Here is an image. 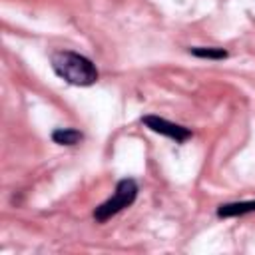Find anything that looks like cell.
I'll return each instance as SVG.
<instances>
[{
    "label": "cell",
    "instance_id": "cell-1",
    "mask_svg": "<svg viewBox=\"0 0 255 255\" xmlns=\"http://www.w3.org/2000/svg\"><path fill=\"white\" fill-rule=\"evenodd\" d=\"M52 70L72 86H92L98 82V70L94 62L70 50L52 54Z\"/></svg>",
    "mask_w": 255,
    "mask_h": 255
},
{
    "label": "cell",
    "instance_id": "cell-2",
    "mask_svg": "<svg viewBox=\"0 0 255 255\" xmlns=\"http://www.w3.org/2000/svg\"><path fill=\"white\" fill-rule=\"evenodd\" d=\"M135 197H137V183H135L131 177L120 179L118 185H116L114 195H112L108 201H104L102 205L96 207L94 219L100 221V223L108 221L112 215H116V213H120L122 209L129 207V205L135 201Z\"/></svg>",
    "mask_w": 255,
    "mask_h": 255
},
{
    "label": "cell",
    "instance_id": "cell-3",
    "mask_svg": "<svg viewBox=\"0 0 255 255\" xmlns=\"http://www.w3.org/2000/svg\"><path fill=\"white\" fill-rule=\"evenodd\" d=\"M141 124L147 129L155 131V133H161V135H167V137L175 139L177 143H183L185 139L191 137V129L189 128L179 126V124H173V122H167V120H163L159 116H143L141 118Z\"/></svg>",
    "mask_w": 255,
    "mask_h": 255
},
{
    "label": "cell",
    "instance_id": "cell-4",
    "mask_svg": "<svg viewBox=\"0 0 255 255\" xmlns=\"http://www.w3.org/2000/svg\"><path fill=\"white\" fill-rule=\"evenodd\" d=\"M253 211H255V201H235V203H223L217 207L219 217H237Z\"/></svg>",
    "mask_w": 255,
    "mask_h": 255
},
{
    "label": "cell",
    "instance_id": "cell-5",
    "mask_svg": "<svg viewBox=\"0 0 255 255\" xmlns=\"http://www.w3.org/2000/svg\"><path fill=\"white\" fill-rule=\"evenodd\" d=\"M82 131L74 129V128H58L52 131V139L60 145H76L82 141Z\"/></svg>",
    "mask_w": 255,
    "mask_h": 255
},
{
    "label": "cell",
    "instance_id": "cell-6",
    "mask_svg": "<svg viewBox=\"0 0 255 255\" xmlns=\"http://www.w3.org/2000/svg\"><path fill=\"white\" fill-rule=\"evenodd\" d=\"M189 52L195 58H205V60H223L227 58V50L223 48H189Z\"/></svg>",
    "mask_w": 255,
    "mask_h": 255
}]
</instances>
